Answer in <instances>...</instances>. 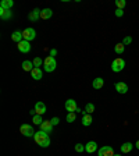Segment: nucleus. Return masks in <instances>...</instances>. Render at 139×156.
Returning a JSON list of instances; mask_svg holds the SVG:
<instances>
[{
  "label": "nucleus",
  "instance_id": "obj_1",
  "mask_svg": "<svg viewBox=\"0 0 139 156\" xmlns=\"http://www.w3.org/2000/svg\"><path fill=\"white\" fill-rule=\"evenodd\" d=\"M33 140H35V142H36L39 146H42V148H47V146L50 145V137H49V134L43 133V131H38V133H35Z\"/></svg>",
  "mask_w": 139,
  "mask_h": 156
},
{
  "label": "nucleus",
  "instance_id": "obj_2",
  "mask_svg": "<svg viewBox=\"0 0 139 156\" xmlns=\"http://www.w3.org/2000/svg\"><path fill=\"white\" fill-rule=\"evenodd\" d=\"M56 67H57V63H56V59H54V57L47 56L46 59L43 60V68H45V71H47V73L54 71Z\"/></svg>",
  "mask_w": 139,
  "mask_h": 156
},
{
  "label": "nucleus",
  "instance_id": "obj_3",
  "mask_svg": "<svg viewBox=\"0 0 139 156\" xmlns=\"http://www.w3.org/2000/svg\"><path fill=\"white\" fill-rule=\"evenodd\" d=\"M125 68V61H124L121 57H117V59L113 60L111 63V70L114 73H120V71H123Z\"/></svg>",
  "mask_w": 139,
  "mask_h": 156
},
{
  "label": "nucleus",
  "instance_id": "obj_4",
  "mask_svg": "<svg viewBox=\"0 0 139 156\" xmlns=\"http://www.w3.org/2000/svg\"><path fill=\"white\" fill-rule=\"evenodd\" d=\"M20 131L21 134H22L24 137H33L35 135V131H33V127L31 126V124H22V126L20 127Z\"/></svg>",
  "mask_w": 139,
  "mask_h": 156
},
{
  "label": "nucleus",
  "instance_id": "obj_5",
  "mask_svg": "<svg viewBox=\"0 0 139 156\" xmlns=\"http://www.w3.org/2000/svg\"><path fill=\"white\" fill-rule=\"evenodd\" d=\"M22 36H24V40L31 42V40H33L35 36H36V31L33 29V28H27V29L22 31Z\"/></svg>",
  "mask_w": 139,
  "mask_h": 156
},
{
  "label": "nucleus",
  "instance_id": "obj_6",
  "mask_svg": "<svg viewBox=\"0 0 139 156\" xmlns=\"http://www.w3.org/2000/svg\"><path fill=\"white\" fill-rule=\"evenodd\" d=\"M64 107H66V110L68 112V113H76V109H78V106H76V102L74 99L66 100V103H64Z\"/></svg>",
  "mask_w": 139,
  "mask_h": 156
},
{
  "label": "nucleus",
  "instance_id": "obj_7",
  "mask_svg": "<svg viewBox=\"0 0 139 156\" xmlns=\"http://www.w3.org/2000/svg\"><path fill=\"white\" fill-rule=\"evenodd\" d=\"M97 155L99 156H114V149H113V146H102L99 151H97Z\"/></svg>",
  "mask_w": 139,
  "mask_h": 156
},
{
  "label": "nucleus",
  "instance_id": "obj_8",
  "mask_svg": "<svg viewBox=\"0 0 139 156\" xmlns=\"http://www.w3.org/2000/svg\"><path fill=\"white\" fill-rule=\"evenodd\" d=\"M40 131H43V133H46V134L53 133V124H52V121H50V120H45V121L40 124Z\"/></svg>",
  "mask_w": 139,
  "mask_h": 156
},
{
  "label": "nucleus",
  "instance_id": "obj_9",
  "mask_svg": "<svg viewBox=\"0 0 139 156\" xmlns=\"http://www.w3.org/2000/svg\"><path fill=\"white\" fill-rule=\"evenodd\" d=\"M18 50L21 53H29L31 52V42L28 40H22V42L18 43Z\"/></svg>",
  "mask_w": 139,
  "mask_h": 156
},
{
  "label": "nucleus",
  "instance_id": "obj_10",
  "mask_svg": "<svg viewBox=\"0 0 139 156\" xmlns=\"http://www.w3.org/2000/svg\"><path fill=\"white\" fill-rule=\"evenodd\" d=\"M33 110L36 112V114H39V116H42V114L46 113V105L43 102H36V105H35V107H33Z\"/></svg>",
  "mask_w": 139,
  "mask_h": 156
},
{
  "label": "nucleus",
  "instance_id": "obj_11",
  "mask_svg": "<svg viewBox=\"0 0 139 156\" xmlns=\"http://www.w3.org/2000/svg\"><path fill=\"white\" fill-rule=\"evenodd\" d=\"M40 11H42L40 9H35V10H32L29 14H28V18H29L32 23H36V21L40 18Z\"/></svg>",
  "mask_w": 139,
  "mask_h": 156
},
{
  "label": "nucleus",
  "instance_id": "obj_12",
  "mask_svg": "<svg viewBox=\"0 0 139 156\" xmlns=\"http://www.w3.org/2000/svg\"><path fill=\"white\" fill-rule=\"evenodd\" d=\"M31 75H32V78L33 80H42L43 78V71H42V68L40 67H35L32 71H31Z\"/></svg>",
  "mask_w": 139,
  "mask_h": 156
},
{
  "label": "nucleus",
  "instance_id": "obj_13",
  "mask_svg": "<svg viewBox=\"0 0 139 156\" xmlns=\"http://www.w3.org/2000/svg\"><path fill=\"white\" fill-rule=\"evenodd\" d=\"M114 88H116V91L118 93H127L128 92V85H127L125 82H116Z\"/></svg>",
  "mask_w": 139,
  "mask_h": 156
},
{
  "label": "nucleus",
  "instance_id": "obj_14",
  "mask_svg": "<svg viewBox=\"0 0 139 156\" xmlns=\"http://www.w3.org/2000/svg\"><path fill=\"white\" fill-rule=\"evenodd\" d=\"M85 151L88 153H93L97 151V144L95 142V141H89V142L85 145Z\"/></svg>",
  "mask_w": 139,
  "mask_h": 156
},
{
  "label": "nucleus",
  "instance_id": "obj_15",
  "mask_svg": "<svg viewBox=\"0 0 139 156\" xmlns=\"http://www.w3.org/2000/svg\"><path fill=\"white\" fill-rule=\"evenodd\" d=\"M11 39L14 40V42H17V43H20V42H22L24 40V36H22V32L21 31H14L13 33H11Z\"/></svg>",
  "mask_w": 139,
  "mask_h": 156
},
{
  "label": "nucleus",
  "instance_id": "obj_16",
  "mask_svg": "<svg viewBox=\"0 0 139 156\" xmlns=\"http://www.w3.org/2000/svg\"><path fill=\"white\" fill-rule=\"evenodd\" d=\"M52 16H53V10H52V9H43V10L40 11V18H42V20H49Z\"/></svg>",
  "mask_w": 139,
  "mask_h": 156
},
{
  "label": "nucleus",
  "instance_id": "obj_17",
  "mask_svg": "<svg viewBox=\"0 0 139 156\" xmlns=\"http://www.w3.org/2000/svg\"><path fill=\"white\" fill-rule=\"evenodd\" d=\"M21 67H22L24 71H32L33 68H35V66H33V61H29V60H25V61H22Z\"/></svg>",
  "mask_w": 139,
  "mask_h": 156
},
{
  "label": "nucleus",
  "instance_id": "obj_18",
  "mask_svg": "<svg viewBox=\"0 0 139 156\" xmlns=\"http://www.w3.org/2000/svg\"><path fill=\"white\" fill-rule=\"evenodd\" d=\"M103 85H104V80L103 78H100V77H97V78H95L92 82V86L95 88V89H100V88H103Z\"/></svg>",
  "mask_w": 139,
  "mask_h": 156
},
{
  "label": "nucleus",
  "instance_id": "obj_19",
  "mask_svg": "<svg viewBox=\"0 0 139 156\" xmlns=\"http://www.w3.org/2000/svg\"><path fill=\"white\" fill-rule=\"evenodd\" d=\"M13 6H14L13 0H2V3H0V9H4V10H10Z\"/></svg>",
  "mask_w": 139,
  "mask_h": 156
},
{
  "label": "nucleus",
  "instance_id": "obj_20",
  "mask_svg": "<svg viewBox=\"0 0 139 156\" xmlns=\"http://www.w3.org/2000/svg\"><path fill=\"white\" fill-rule=\"evenodd\" d=\"M132 148H134V144H131V142H124L123 145H121V152L123 153H129L131 151H132Z\"/></svg>",
  "mask_w": 139,
  "mask_h": 156
},
{
  "label": "nucleus",
  "instance_id": "obj_21",
  "mask_svg": "<svg viewBox=\"0 0 139 156\" xmlns=\"http://www.w3.org/2000/svg\"><path fill=\"white\" fill-rule=\"evenodd\" d=\"M13 14H11L10 10H4V9H0V18L2 20H10Z\"/></svg>",
  "mask_w": 139,
  "mask_h": 156
},
{
  "label": "nucleus",
  "instance_id": "obj_22",
  "mask_svg": "<svg viewBox=\"0 0 139 156\" xmlns=\"http://www.w3.org/2000/svg\"><path fill=\"white\" fill-rule=\"evenodd\" d=\"M93 112H95V105H93V103H86L82 114L85 116V114H90V113H93Z\"/></svg>",
  "mask_w": 139,
  "mask_h": 156
},
{
  "label": "nucleus",
  "instance_id": "obj_23",
  "mask_svg": "<svg viewBox=\"0 0 139 156\" xmlns=\"http://www.w3.org/2000/svg\"><path fill=\"white\" fill-rule=\"evenodd\" d=\"M92 121H93V119H92V116H90V114H85V116L82 117V124L85 127H89L90 124H92Z\"/></svg>",
  "mask_w": 139,
  "mask_h": 156
},
{
  "label": "nucleus",
  "instance_id": "obj_24",
  "mask_svg": "<svg viewBox=\"0 0 139 156\" xmlns=\"http://www.w3.org/2000/svg\"><path fill=\"white\" fill-rule=\"evenodd\" d=\"M124 50H125V46H124V43H123V42H121V43H117L116 47H114V52H116L117 54L124 53Z\"/></svg>",
  "mask_w": 139,
  "mask_h": 156
},
{
  "label": "nucleus",
  "instance_id": "obj_25",
  "mask_svg": "<svg viewBox=\"0 0 139 156\" xmlns=\"http://www.w3.org/2000/svg\"><path fill=\"white\" fill-rule=\"evenodd\" d=\"M32 121L35 126H40V124L45 121V120H42V116H39V114H36V116H33L32 117Z\"/></svg>",
  "mask_w": 139,
  "mask_h": 156
},
{
  "label": "nucleus",
  "instance_id": "obj_26",
  "mask_svg": "<svg viewBox=\"0 0 139 156\" xmlns=\"http://www.w3.org/2000/svg\"><path fill=\"white\" fill-rule=\"evenodd\" d=\"M66 120L68 121V123H74V121L76 120V114L75 113H68L67 117H66Z\"/></svg>",
  "mask_w": 139,
  "mask_h": 156
},
{
  "label": "nucleus",
  "instance_id": "obj_27",
  "mask_svg": "<svg viewBox=\"0 0 139 156\" xmlns=\"http://www.w3.org/2000/svg\"><path fill=\"white\" fill-rule=\"evenodd\" d=\"M125 4H127L125 0H116V6H117V9H120V10H123L124 7H125Z\"/></svg>",
  "mask_w": 139,
  "mask_h": 156
},
{
  "label": "nucleus",
  "instance_id": "obj_28",
  "mask_svg": "<svg viewBox=\"0 0 139 156\" xmlns=\"http://www.w3.org/2000/svg\"><path fill=\"white\" fill-rule=\"evenodd\" d=\"M83 151H85V145H82V144H76L75 145V152L81 153V152H83Z\"/></svg>",
  "mask_w": 139,
  "mask_h": 156
},
{
  "label": "nucleus",
  "instance_id": "obj_29",
  "mask_svg": "<svg viewBox=\"0 0 139 156\" xmlns=\"http://www.w3.org/2000/svg\"><path fill=\"white\" fill-rule=\"evenodd\" d=\"M33 66L35 67L42 66V59H40V57H35V59H33Z\"/></svg>",
  "mask_w": 139,
  "mask_h": 156
},
{
  "label": "nucleus",
  "instance_id": "obj_30",
  "mask_svg": "<svg viewBox=\"0 0 139 156\" xmlns=\"http://www.w3.org/2000/svg\"><path fill=\"white\" fill-rule=\"evenodd\" d=\"M131 42H132V38H131V36H125V38H124V40H123L124 46H125V45H129Z\"/></svg>",
  "mask_w": 139,
  "mask_h": 156
},
{
  "label": "nucleus",
  "instance_id": "obj_31",
  "mask_svg": "<svg viewBox=\"0 0 139 156\" xmlns=\"http://www.w3.org/2000/svg\"><path fill=\"white\" fill-rule=\"evenodd\" d=\"M50 121H52V124H53V126H57V124L60 123V119H59V117H53Z\"/></svg>",
  "mask_w": 139,
  "mask_h": 156
},
{
  "label": "nucleus",
  "instance_id": "obj_32",
  "mask_svg": "<svg viewBox=\"0 0 139 156\" xmlns=\"http://www.w3.org/2000/svg\"><path fill=\"white\" fill-rule=\"evenodd\" d=\"M116 16L117 17H123L124 16V10H120V9H117V10H116Z\"/></svg>",
  "mask_w": 139,
  "mask_h": 156
},
{
  "label": "nucleus",
  "instance_id": "obj_33",
  "mask_svg": "<svg viewBox=\"0 0 139 156\" xmlns=\"http://www.w3.org/2000/svg\"><path fill=\"white\" fill-rule=\"evenodd\" d=\"M56 54H57V50L56 49H52V50H50V56H52V57H54Z\"/></svg>",
  "mask_w": 139,
  "mask_h": 156
},
{
  "label": "nucleus",
  "instance_id": "obj_34",
  "mask_svg": "<svg viewBox=\"0 0 139 156\" xmlns=\"http://www.w3.org/2000/svg\"><path fill=\"white\" fill-rule=\"evenodd\" d=\"M135 146H136V148H138V149H139V140H138V141H136V144H135Z\"/></svg>",
  "mask_w": 139,
  "mask_h": 156
},
{
  "label": "nucleus",
  "instance_id": "obj_35",
  "mask_svg": "<svg viewBox=\"0 0 139 156\" xmlns=\"http://www.w3.org/2000/svg\"><path fill=\"white\" fill-rule=\"evenodd\" d=\"M114 156H121V155H116V153H114Z\"/></svg>",
  "mask_w": 139,
  "mask_h": 156
}]
</instances>
